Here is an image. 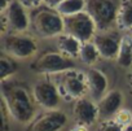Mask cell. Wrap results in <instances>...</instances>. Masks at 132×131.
Returning a JSON list of instances; mask_svg holds the SVG:
<instances>
[{
  "label": "cell",
  "instance_id": "obj_27",
  "mask_svg": "<svg viewBox=\"0 0 132 131\" xmlns=\"http://www.w3.org/2000/svg\"><path fill=\"white\" fill-rule=\"evenodd\" d=\"M123 131H132V127H131V126H128V127H126Z\"/></svg>",
  "mask_w": 132,
  "mask_h": 131
},
{
  "label": "cell",
  "instance_id": "obj_25",
  "mask_svg": "<svg viewBox=\"0 0 132 131\" xmlns=\"http://www.w3.org/2000/svg\"><path fill=\"white\" fill-rule=\"evenodd\" d=\"M11 2H12V0H2V4H0V12H2V13L5 12V11L8 9Z\"/></svg>",
  "mask_w": 132,
  "mask_h": 131
},
{
  "label": "cell",
  "instance_id": "obj_20",
  "mask_svg": "<svg viewBox=\"0 0 132 131\" xmlns=\"http://www.w3.org/2000/svg\"><path fill=\"white\" fill-rule=\"evenodd\" d=\"M17 70V65L16 62L11 58V56H5L3 55L2 56V68H0V78H2V81H7L8 77L13 75Z\"/></svg>",
  "mask_w": 132,
  "mask_h": 131
},
{
  "label": "cell",
  "instance_id": "obj_3",
  "mask_svg": "<svg viewBox=\"0 0 132 131\" xmlns=\"http://www.w3.org/2000/svg\"><path fill=\"white\" fill-rule=\"evenodd\" d=\"M122 0H86V12L92 17L97 33L117 29V18Z\"/></svg>",
  "mask_w": 132,
  "mask_h": 131
},
{
  "label": "cell",
  "instance_id": "obj_17",
  "mask_svg": "<svg viewBox=\"0 0 132 131\" xmlns=\"http://www.w3.org/2000/svg\"><path fill=\"white\" fill-rule=\"evenodd\" d=\"M54 9L62 17L73 16L86 11V0H63Z\"/></svg>",
  "mask_w": 132,
  "mask_h": 131
},
{
  "label": "cell",
  "instance_id": "obj_28",
  "mask_svg": "<svg viewBox=\"0 0 132 131\" xmlns=\"http://www.w3.org/2000/svg\"><path fill=\"white\" fill-rule=\"evenodd\" d=\"M129 33H131V35H132V30H131V31H129Z\"/></svg>",
  "mask_w": 132,
  "mask_h": 131
},
{
  "label": "cell",
  "instance_id": "obj_6",
  "mask_svg": "<svg viewBox=\"0 0 132 131\" xmlns=\"http://www.w3.org/2000/svg\"><path fill=\"white\" fill-rule=\"evenodd\" d=\"M4 49L12 57L27 58L38 51V45L34 38L26 35L25 33L9 34L7 38H4Z\"/></svg>",
  "mask_w": 132,
  "mask_h": 131
},
{
  "label": "cell",
  "instance_id": "obj_15",
  "mask_svg": "<svg viewBox=\"0 0 132 131\" xmlns=\"http://www.w3.org/2000/svg\"><path fill=\"white\" fill-rule=\"evenodd\" d=\"M57 47L65 56H69L73 58V57L79 56L82 43L78 39H75L74 36L63 33L57 38Z\"/></svg>",
  "mask_w": 132,
  "mask_h": 131
},
{
  "label": "cell",
  "instance_id": "obj_16",
  "mask_svg": "<svg viewBox=\"0 0 132 131\" xmlns=\"http://www.w3.org/2000/svg\"><path fill=\"white\" fill-rule=\"evenodd\" d=\"M117 29L119 31L132 30V0H122L117 18Z\"/></svg>",
  "mask_w": 132,
  "mask_h": 131
},
{
  "label": "cell",
  "instance_id": "obj_13",
  "mask_svg": "<svg viewBox=\"0 0 132 131\" xmlns=\"http://www.w3.org/2000/svg\"><path fill=\"white\" fill-rule=\"evenodd\" d=\"M61 87H62L63 92L71 99L83 97V94L86 92V90H88L87 79H84L80 74L74 73V72H71V73L69 72L63 75Z\"/></svg>",
  "mask_w": 132,
  "mask_h": 131
},
{
  "label": "cell",
  "instance_id": "obj_2",
  "mask_svg": "<svg viewBox=\"0 0 132 131\" xmlns=\"http://www.w3.org/2000/svg\"><path fill=\"white\" fill-rule=\"evenodd\" d=\"M4 105L20 123H27L34 114V105L29 90L22 84H13L3 91Z\"/></svg>",
  "mask_w": 132,
  "mask_h": 131
},
{
  "label": "cell",
  "instance_id": "obj_10",
  "mask_svg": "<svg viewBox=\"0 0 132 131\" xmlns=\"http://www.w3.org/2000/svg\"><path fill=\"white\" fill-rule=\"evenodd\" d=\"M68 123V115L58 110H51L39 117L30 127V131H60Z\"/></svg>",
  "mask_w": 132,
  "mask_h": 131
},
{
  "label": "cell",
  "instance_id": "obj_22",
  "mask_svg": "<svg viewBox=\"0 0 132 131\" xmlns=\"http://www.w3.org/2000/svg\"><path fill=\"white\" fill-rule=\"evenodd\" d=\"M124 128L126 127L119 125L117 121H106L101 126H98L96 131H123Z\"/></svg>",
  "mask_w": 132,
  "mask_h": 131
},
{
  "label": "cell",
  "instance_id": "obj_14",
  "mask_svg": "<svg viewBox=\"0 0 132 131\" xmlns=\"http://www.w3.org/2000/svg\"><path fill=\"white\" fill-rule=\"evenodd\" d=\"M123 96L119 91H110L108 92L98 103V117L102 119H110L117 115V113L120 110Z\"/></svg>",
  "mask_w": 132,
  "mask_h": 131
},
{
  "label": "cell",
  "instance_id": "obj_5",
  "mask_svg": "<svg viewBox=\"0 0 132 131\" xmlns=\"http://www.w3.org/2000/svg\"><path fill=\"white\" fill-rule=\"evenodd\" d=\"M77 66L71 57L65 56L63 53H45L42 57H39L32 65L31 69L36 73H47V74H54V73H62L73 70Z\"/></svg>",
  "mask_w": 132,
  "mask_h": 131
},
{
  "label": "cell",
  "instance_id": "obj_21",
  "mask_svg": "<svg viewBox=\"0 0 132 131\" xmlns=\"http://www.w3.org/2000/svg\"><path fill=\"white\" fill-rule=\"evenodd\" d=\"M114 118H115V121H117L119 125H122L123 127H128V126L131 125V122H132V114H131V112L127 110V109L119 110Z\"/></svg>",
  "mask_w": 132,
  "mask_h": 131
},
{
  "label": "cell",
  "instance_id": "obj_11",
  "mask_svg": "<svg viewBox=\"0 0 132 131\" xmlns=\"http://www.w3.org/2000/svg\"><path fill=\"white\" fill-rule=\"evenodd\" d=\"M86 79H87V87H88L91 100H93L97 104L106 95L108 78L98 69H89L86 74Z\"/></svg>",
  "mask_w": 132,
  "mask_h": 131
},
{
  "label": "cell",
  "instance_id": "obj_23",
  "mask_svg": "<svg viewBox=\"0 0 132 131\" xmlns=\"http://www.w3.org/2000/svg\"><path fill=\"white\" fill-rule=\"evenodd\" d=\"M20 3H22L26 8H30V9H34L39 5H42L44 3V0H18Z\"/></svg>",
  "mask_w": 132,
  "mask_h": 131
},
{
  "label": "cell",
  "instance_id": "obj_1",
  "mask_svg": "<svg viewBox=\"0 0 132 131\" xmlns=\"http://www.w3.org/2000/svg\"><path fill=\"white\" fill-rule=\"evenodd\" d=\"M30 26L42 38H53L63 34V18L54 9L42 4L30 13Z\"/></svg>",
  "mask_w": 132,
  "mask_h": 131
},
{
  "label": "cell",
  "instance_id": "obj_9",
  "mask_svg": "<svg viewBox=\"0 0 132 131\" xmlns=\"http://www.w3.org/2000/svg\"><path fill=\"white\" fill-rule=\"evenodd\" d=\"M34 100L47 109H56L60 104V94L56 86L49 81H42L32 88Z\"/></svg>",
  "mask_w": 132,
  "mask_h": 131
},
{
  "label": "cell",
  "instance_id": "obj_7",
  "mask_svg": "<svg viewBox=\"0 0 132 131\" xmlns=\"http://www.w3.org/2000/svg\"><path fill=\"white\" fill-rule=\"evenodd\" d=\"M27 8L20 3L18 0H12L8 9L3 12L7 24H8V31L12 34H23L30 27V14L26 11Z\"/></svg>",
  "mask_w": 132,
  "mask_h": 131
},
{
  "label": "cell",
  "instance_id": "obj_18",
  "mask_svg": "<svg viewBox=\"0 0 132 131\" xmlns=\"http://www.w3.org/2000/svg\"><path fill=\"white\" fill-rule=\"evenodd\" d=\"M117 61L120 66H131L132 65V38L126 35L122 38L120 48L117 56Z\"/></svg>",
  "mask_w": 132,
  "mask_h": 131
},
{
  "label": "cell",
  "instance_id": "obj_19",
  "mask_svg": "<svg viewBox=\"0 0 132 131\" xmlns=\"http://www.w3.org/2000/svg\"><path fill=\"white\" fill-rule=\"evenodd\" d=\"M98 56H100L98 49H97V47L95 45V43L92 40L91 42L82 43L80 52H79V58L82 60L83 64H86V65H93L97 61Z\"/></svg>",
  "mask_w": 132,
  "mask_h": 131
},
{
  "label": "cell",
  "instance_id": "obj_12",
  "mask_svg": "<svg viewBox=\"0 0 132 131\" xmlns=\"http://www.w3.org/2000/svg\"><path fill=\"white\" fill-rule=\"evenodd\" d=\"M74 115L79 122V125H84V126L92 125L98 117L97 104L93 100L80 97L77 100L74 105Z\"/></svg>",
  "mask_w": 132,
  "mask_h": 131
},
{
  "label": "cell",
  "instance_id": "obj_24",
  "mask_svg": "<svg viewBox=\"0 0 132 131\" xmlns=\"http://www.w3.org/2000/svg\"><path fill=\"white\" fill-rule=\"evenodd\" d=\"M61 2H63V0H44L43 4H45V5H48V7H51V8H56Z\"/></svg>",
  "mask_w": 132,
  "mask_h": 131
},
{
  "label": "cell",
  "instance_id": "obj_4",
  "mask_svg": "<svg viewBox=\"0 0 132 131\" xmlns=\"http://www.w3.org/2000/svg\"><path fill=\"white\" fill-rule=\"evenodd\" d=\"M62 18H63V33L74 36L80 43L91 42L97 33L95 21L86 11Z\"/></svg>",
  "mask_w": 132,
  "mask_h": 131
},
{
  "label": "cell",
  "instance_id": "obj_26",
  "mask_svg": "<svg viewBox=\"0 0 132 131\" xmlns=\"http://www.w3.org/2000/svg\"><path fill=\"white\" fill-rule=\"evenodd\" d=\"M70 131H87V126H84V125H78V126H75L74 128H71Z\"/></svg>",
  "mask_w": 132,
  "mask_h": 131
},
{
  "label": "cell",
  "instance_id": "obj_8",
  "mask_svg": "<svg viewBox=\"0 0 132 131\" xmlns=\"http://www.w3.org/2000/svg\"><path fill=\"white\" fill-rule=\"evenodd\" d=\"M122 38L123 36L119 34V30L115 29V30H110V31L96 33L92 42L97 47L101 57L111 60V58H117V56H118Z\"/></svg>",
  "mask_w": 132,
  "mask_h": 131
}]
</instances>
